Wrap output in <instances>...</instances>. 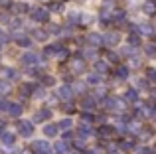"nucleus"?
I'll return each mask as SVG.
<instances>
[{"label": "nucleus", "mask_w": 156, "mask_h": 154, "mask_svg": "<svg viewBox=\"0 0 156 154\" xmlns=\"http://www.w3.org/2000/svg\"><path fill=\"white\" fill-rule=\"evenodd\" d=\"M16 131H18L20 136H32L34 135V123L32 121H18L16 123Z\"/></svg>", "instance_id": "f257e3e1"}, {"label": "nucleus", "mask_w": 156, "mask_h": 154, "mask_svg": "<svg viewBox=\"0 0 156 154\" xmlns=\"http://www.w3.org/2000/svg\"><path fill=\"white\" fill-rule=\"evenodd\" d=\"M32 20H36V22H48L50 20V10H46V8H34L32 10Z\"/></svg>", "instance_id": "f03ea898"}, {"label": "nucleus", "mask_w": 156, "mask_h": 154, "mask_svg": "<svg viewBox=\"0 0 156 154\" xmlns=\"http://www.w3.org/2000/svg\"><path fill=\"white\" fill-rule=\"evenodd\" d=\"M51 119V109H40L38 113H34V123H44V121H50Z\"/></svg>", "instance_id": "7ed1b4c3"}, {"label": "nucleus", "mask_w": 156, "mask_h": 154, "mask_svg": "<svg viewBox=\"0 0 156 154\" xmlns=\"http://www.w3.org/2000/svg\"><path fill=\"white\" fill-rule=\"evenodd\" d=\"M32 150L36 154L50 152V142H46V140H34V142H32Z\"/></svg>", "instance_id": "20e7f679"}, {"label": "nucleus", "mask_w": 156, "mask_h": 154, "mask_svg": "<svg viewBox=\"0 0 156 154\" xmlns=\"http://www.w3.org/2000/svg\"><path fill=\"white\" fill-rule=\"evenodd\" d=\"M105 107L109 109V111H121L122 109V101L115 99V97H109V99H105Z\"/></svg>", "instance_id": "39448f33"}, {"label": "nucleus", "mask_w": 156, "mask_h": 154, "mask_svg": "<svg viewBox=\"0 0 156 154\" xmlns=\"http://www.w3.org/2000/svg\"><path fill=\"white\" fill-rule=\"evenodd\" d=\"M119 40H121V36H119L117 32H111V34L103 36V42L107 44V46H117V44H119Z\"/></svg>", "instance_id": "423d86ee"}, {"label": "nucleus", "mask_w": 156, "mask_h": 154, "mask_svg": "<svg viewBox=\"0 0 156 154\" xmlns=\"http://www.w3.org/2000/svg\"><path fill=\"white\" fill-rule=\"evenodd\" d=\"M22 61L26 63V65H36V63H40V58L36 54H32V51H28V54L22 55Z\"/></svg>", "instance_id": "0eeeda50"}, {"label": "nucleus", "mask_w": 156, "mask_h": 154, "mask_svg": "<svg viewBox=\"0 0 156 154\" xmlns=\"http://www.w3.org/2000/svg\"><path fill=\"white\" fill-rule=\"evenodd\" d=\"M57 95H59L61 99H71V95H73V87H69V85H61V87L57 89Z\"/></svg>", "instance_id": "6e6552de"}, {"label": "nucleus", "mask_w": 156, "mask_h": 154, "mask_svg": "<svg viewBox=\"0 0 156 154\" xmlns=\"http://www.w3.org/2000/svg\"><path fill=\"white\" fill-rule=\"evenodd\" d=\"M71 69L75 71V73H81V71L85 69V63H83V59H79V58H75L71 61Z\"/></svg>", "instance_id": "1a4fd4ad"}, {"label": "nucleus", "mask_w": 156, "mask_h": 154, "mask_svg": "<svg viewBox=\"0 0 156 154\" xmlns=\"http://www.w3.org/2000/svg\"><path fill=\"white\" fill-rule=\"evenodd\" d=\"M61 44H51V46H48L46 50H44V54L46 55H55V54H59V50H61Z\"/></svg>", "instance_id": "9d476101"}, {"label": "nucleus", "mask_w": 156, "mask_h": 154, "mask_svg": "<svg viewBox=\"0 0 156 154\" xmlns=\"http://www.w3.org/2000/svg\"><path fill=\"white\" fill-rule=\"evenodd\" d=\"M0 140H2L6 146H12L16 138H14V135H12V132H2V135H0Z\"/></svg>", "instance_id": "9b49d317"}, {"label": "nucleus", "mask_w": 156, "mask_h": 154, "mask_svg": "<svg viewBox=\"0 0 156 154\" xmlns=\"http://www.w3.org/2000/svg\"><path fill=\"white\" fill-rule=\"evenodd\" d=\"M57 131H59L57 124H46V127H44V135H46V136H55Z\"/></svg>", "instance_id": "f8f14e48"}, {"label": "nucleus", "mask_w": 156, "mask_h": 154, "mask_svg": "<svg viewBox=\"0 0 156 154\" xmlns=\"http://www.w3.org/2000/svg\"><path fill=\"white\" fill-rule=\"evenodd\" d=\"M87 40H89L91 46H101V44H103V36H99V34H89Z\"/></svg>", "instance_id": "ddd939ff"}, {"label": "nucleus", "mask_w": 156, "mask_h": 154, "mask_svg": "<svg viewBox=\"0 0 156 154\" xmlns=\"http://www.w3.org/2000/svg\"><path fill=\"white\" fill-rule=\"evenodd\" d=\"M113 132H115V128L109 127V124H103V127L99 128V136H111Z\"/></svg>", "instance_id": "4468645a"}, {"label": "nucleus", "mask_w": 156, "mask_h": 154, "mask_svg": "<svg viewBox=\"0 0 156 154\" xmlns=\"http://www.w3.org/2000/svg\"><path fill=\"white\" fill-rule=\"evenodd\" d=\"M79 136H83V138H89V136H91V128L87 127V123H83L79 127Z\"/></svg>", "instance_id": "2eb2a0df"}, {"label": "nucleus", "mask_w": 156, "mask_h": 154, "mask_svg": "<svg viewBox=\"0 0 156 154\" xmlns=\"http://www.w3.org/2000/svg\"><path fill=\"white\" fill-rule=\"evenodd\" d=\"M8 113H10V115H14V117H20V113H22V107H20V105H16V103H10V107H8Z\"/></svg>", "instance_id": "dca6fc26"}, {"label": "nucleus", "mask_w": 156, "mask_h": 154, "mask_svg": "<svg viewBox=\"0 0 156 154\" xmlns=\"http://www.w3.org/2000/svg\"><path fill=\"white\" fill-rule=\"evenodd\" d=\"M125 99L126 101H136L138 99V91L136 89H129V91L125 93Z\"/></svg>", "instance_id": "f3484780"}, {"label": "nucleus", "mask_w": 156, "mask_h": 154, "mask_svg": "<svg viewBox=\"0 0 156 154\" xmlns=\"http://www.w3.org/2000/svg\"><path fill=\"white\" fill-rule=\"evenodd\" d=\"M53 148H55V154H65V152H67V144H65V140H61V142H57V144H55Z\"/></svg>", "instance_id": "a211bd4d"}, {"label": "nucleus", "mask_w": 156, "mask_h": 154, "mask_svg": "<svg viewBox=\"0 0 156 154\" xmlns=\"http://www.w3.org/2000/svg\"><path fill=\"white\" fill-rule=\"evenodd\" d=\"M16 44H18L20 47H30L32 40H30V38H16Z\"/></svg>", "instance_id": "6ab92c4d"}, {"label": "nucleus", "mask_w": 156, "mask_h": 154, "mask_svg": "<svg viewBox=\"0 0 156 154\" xmlns=\"http://www.w3.org/2000/svg\"><path fill=\"white\" fill-rule=\"evenodd\" d=\"M4 77H6V79H18V73H16L14 69H10V67H6V69H4Z\"/></svg>", "instance_id": "aec40b11"}, {"label": "nucleus", "mask_w": 156, "mask_h": 154, "mask_svg": "<svg viewBox=\"0 0 156 154\" xmlns=\"http://www.w3.org/2000/svg\"><path fill=\"white\" fill-rule=\"evenodd\" d=\"M81 107L83 109H93L95 107V99H83L81 101Z\"/></svg>", "instance_id": "412c9836"}, {"label": "nucleus", "mask_w": 156, "mask_h": 154, "mask_svg": "<svg viewBox=\"0 0 156 154\" xmlns=\"http://www.w3.org/2000/svg\"><path fill=\"white\" fill-rule=\"evenodd\" d=\"M117 77H119V79H126V77H129V69H126V67H119V69H117Z\"/></svg>", "instance_id": "4be33fe9"}, {"label": "nucleus", "mask_w": 156, "mask_h": 154, "mask_svg": "<svg viewBox=\"0 0 156 154\" xmlns=\"http://www.w3.org/2000/svg\"><path fill=\"white\" fill-rule=\"evenodd\" d=\"M87 81L91 85H97V83H101V75H95V73H91V75H87Z\"/></svg>", "instance_id": "5701e85b"}, {"label": "nucleus", "mask_w": 156, "mask_h": 154, "mask_svg": "<svg viewBox=\"0 0 156 154\" xmlns=\"http://www.w3.org/2000/svg\"><path fill=\"white\" fill-rule=\"evenodd\" d=\"M57 127H59V128H63V131H69V128H71V121H69V119H63L59 124H57Z\"/></svg>", "instance_id": "b1692460"}, {"label": "nucleus", "mask_w": 156, "mask_h": 154, "mask_svg": "<svg viewBox=\"0 0 156 154\" xmlns=\"http://www.w3.org/2000/svg\"><path fill=\"white\" fill-rule=\"evenodd\" d=\"M8 91H10V85L6 81H0V95H6Z\"/></svg>", "instance_id": "393cba45"}, {"label": "nucleus", "mask_w": 156, "mask_h": 154, "mask_svg": "<svg viewBox=\"0 0 156 154\" xmlns=\"http://www.w3.org/2000/svg\"><path fill=\"white\" fill-rule=\"evenodd\" d=\"M12 10L18 12V14H22V12L26 10V4H22V2H20V4H12Z\"/></svg>", "instance_id": "a878e982"}, {"label": "nucleus", "mask_w": 156, "mask_h": 154, "mask_svg": "<svg viewBox=\"0 0 156 154\" xmlns=\"http://www.w3.org/2000/svg\"><path fill=\"white\" fill-rule=\"evenodd\" d=\"M95 69L99 71V73H105V71H107V63L105 61H97L95 63Z\"/></svg>", "instance_id": "bb28decb"}, {"label": "nucleus", "mask_w": 156, "mask_h": 154, "mask_svg": "<svg viewBox=\"0 0 156 154\" xmlns=\"http://www.w3.org/2000/svg\"><path fill=\"white\" fill-rule=\"evenodd\" d=\"M32 95H34V97H36V99H42V97H44V95H46V91H44V89H42V87H38V89H36V91H32Z\"/></svg>", "instance_id": "cd10ccee"}, {"label": "nucleus", "mask_w": 156, "mask_h": 154, "mask_svg": "<svg viewBox=\"0 0 156 154\" xmlns=\"http://www.w3.org/2000/svg\"><path fill=\"white\" fill-rule=\"evenodd\" d=\"M129 44L130 46H138V44H140V38H138V36H129Z\"/></svg>", "instance_id": "c85d7f7f"}, {"label": "nucleus", "mask_w": 156, "mask_h": 154, "mask_svg": "<svg viewBox=\"0 0 156 154\" xmlns=\"http://www.w3.org/2000/svg\"><path fill=\"white\" fill-rule=\"evenodd\" d=\"M42 81H44V85H53L55 83V79L50 77V75H42Z\"/></svg>", "instance_id": "c756f323"}, {"label": "nucleus", "mask_w": 156, "mask_h": 154, "mask_svg": "<svg viewBox=\"0 0 156 154\" xmlns=\"http://www.w3.org/2000/svg\"><path fill=\"white\" fill-rule=\"evenodd\" d=\"M95 55H97L95 50H85V58L87 59H95Z\"/></svg>", "instance_id": "7c9ffc66"}, {"label": "nucleus", "mask_w": 156, "mask_h": 154, "mask_svg": "<svg viewBox=\"0 0 156 154\" xmlns=\"http://www.w3.org/2000/svg\"><path fill=\"white\" fill-rule=\"evenodd\" d=\"M81 121H83V123H91V121H93V115H89V113H83V115H81Z\"/></svg>", "instance_id": "2f4dec72"}, {"label": "nucleus", "mask_w": 156, "mask_h": 154, "mask_svg": "<svg viewBox=\"0 0 156 154\" xmlns=\"http://www.w3.org/2000/svg\"><path fill=\"white\" fill-rule=\"evenodd\" d=\"M146 77H148L150 81H154V83H156V69H148V71H146Z\"/></svg>", "instance_id": "473e14b6"}, {"label": "nucleus", "mask_w": 156, "mask_h": 154, "mask_svg": "<svg viewBox=\"0 0 156 154\" xmlns=\"http://www.w3.org/2000/svg\"><path fill=\"white\" fill-rule=\"evenodd\" d=\"M144 12H146V14H154V4H146V6H144Z\"/></svg>", "instance_id": "72a5a7b5"}, {"label": "nucleus", "mask_w": 156, "mask_h": 154, "mask_svg": "<svg viewBox=\"0 0 156 154\" xmlns=\"http://www.w3.org/2000/svg\"><path fill=\"white\" fill-rule=\"evenodd\" d=\"M8 107H10V103H8V101H2V99H0V111H8Z\"/></svg>", "instance_id": "f704fd0d"}, {"label": "nucleus", "mask_w": 156, "mask_h": 154, "mask_svg": "<svg viewBox=\"0 0 156 154\" xmlns=\"http://www.w3.org/2000/svg\"><path fill=\"white\" fill-rule=\"evenodd\" d=\"M6 42H8V36L6 34H0V47L6 46Z\"/></svg>", "instance_id": "c9c22d12"}, {"label": "nucleus", "mask_w": 156, "mask_h": 154, "mask_svg": "<svg viewBox=\"0 0 156 154\" xmlns=\"http://www.w3.org/2000/svg\"><path fill=\"white\" fill-rule=\"evenodd\" d=\"M121 148H122V150H129V148H133V142H130V140H126V142L121 144Z\"/></svg>", "instance_id": "e433bc0d"}, {"label": "nucleus", "mask_w": 156, "mask_h": 154, "mask_svg": "<svg viewBox=\"0 0 156 154\" xmlns=\"http://www.w3.org/2000/svg\"><path fill=\"white\" fill-rule=\"evenodd\" d=\"M34 38H38V40H44V38H46V34H44V32H40V30H36V32H34Z\"/></svg>", "instance_id": "4c0bfd02"}, {"label": "nucleus", "mask_w": 156, "mask_h": 154, "mask_svg": "<svg viewBox=\"0 0 156 154\" xmlns=\"http://www.w3.org/2000/svg\"><path fill=\"white\" fill-rule=\"evenodd\" d=\"M146 54H148V55H154L156 54V47L154 46H146Z\"/></svg>", "instance_id": "58836bf2"}, {"label": "nucleus", "mask_w": 156, "mask_h": 154, "mask_svg": "<svg viewBox=\"0 0 156 154\" xmlns=\"http://www.w3.org/2000/svg\"><path fill=\"white\" fill-rule=\"evenodd\" d=\"M61 109H63L65 113H71V111H73V105H71V103H67V105H63Z\"/></svg>", "instance_id": "ea45409f"}, {"label": "nucleus", "mask_w": 156, "mask_h": 154, "mask_svg": "<svg viewBox=\"0 0 156 154\" xmlns=\"http://www.w3.org/2000/svg\"><path fill=\"white\" fill-rule=\"evenodd\" d=\"M20 26H22V22H20V20H14V22H12V28H14V30H18Z\"/></svg>", "instance_id": "a19ab883"}, {"label": "nucleus", "mask_w": 156, "mask_h": 154, "mask_svg": "<svg viewBox=\"0 0 156 154\" xmlns=\"http://www.w3.org/2000/svg\"><path fill=\"white\" fill-rule=\"evenodd\" d=\"M71 138H73V135H71L69 131H65V135H63V140H71Z\"/></svg>", "instance_id": "79ce46f5"}, {"label": "nucleus", "mask_w": 156, "mask_h": 154, "mask_svg": "<svg viewBox=\"0 0 156 154\" xmlns=\"http://www.w3.org/2000/svg\"><path fill=\"white\" fill-rule=\"evenodd\" d=\"M107 58H109V61H117V59H119V58H117V55H115V54H109V55H107Z\"/></svg>", "instance_id": "37998d69"}, {"label": "nucleus", "mask_w": 156, "mask_h": 154, "mask_svg": "<svg viewBox=\"0 0 156 154\" xmlns=\"http://www.w3.org/2000/svg\"><path fill=\"white\" fill-rule=\"evenodd\" d=\"M138 154H150V150H148V148H140V150H138Z\"/></svg>", "instance_id": "c03bdc74"}, {"label": "nucleus", "mask_w": 156, "mask_h": 154, "mask_svg": "<svg viewBox=\"0 0 156 154\" xmlns=\"http://www.w3.org/2000/svg\"><path fill=\"white\" fill-rule=\"evenodd\" d=\"M75 91L77 93H83V85H75Z\"/></svg>", "instance_id": "a18cd8bd"}, {"label": "nucleus", "mask_w": 156, "mask_h": 154, "mask_svg": "<svg viewBox=\"0 0 156 154\" xmlns=\"http://www.w3.org/2000/svg\"><path fill=\"white\" fill-rule=\"evenodd\" d=\"M0 4L2 6H10V0H0Z\"/></svg>", "instance_id": "49530a36"}, {"label": "nucleus", "mask_w": 156, "mask_h": 154, "mask_svg": "<svg viewBox=\"0 0 156 154\" xmlns=\"http://www.w3.org/2000/svg\"><path fill=\"white\" fill-rule=\"evenodd\" d=\"M2 128H4V121H0V135H2Z\"/></svg>", "instance_id": "de8ad7c7"}, {"label": "nucleus", "mask_w": 156, "mask_h": 154, "mask_svg": "<svg viewBox=\"0 0 156 154\" xmlns=\"http://www.w3.org/2000/svg\"><path fill=\"white\" fill-rule=\"evenodd\" d=\"M44 154H50V152H44Z\"/></svg>", "instance_id": "09e8293b"}, {"label": "nucleus", "mask_w": 156, "mask_h": 154, "mask_svg": "<svg viewBox=\"0 0 156 154\" xmlns=\"http://www.w3.org/2000/svg\"><path fill=\"white\" fill-rule=\"evenodd\" d=\"M154 40H156V38H154Z\"/></svg>", "instance_id": "8fccbe9b"}]
</instances>
